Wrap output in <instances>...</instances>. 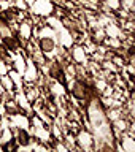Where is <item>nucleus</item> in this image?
I'll return each mask as SVG.
<instances>
[{"instance_id":"obj_5","label":"nucleus","mask_w":135,"mask_h":152,"mask_svg":"<svg viewBox=\"0 0 135 152\" xmlns=\"http://www.w3.org/2000/svg\"><path fill=\"white\" fill-rule=\"evenodd\" d=\"M0 121H2V116H0Z\"/></svg>"},{"instance_id":"obj_3","label":"nucleus","mask_w":135,"mask_h":152,"mask_svg":"<svg viewBox=\"0 0 135 152\" xmlns=\"http://www.w3.org/2000/svg\"><path fill=\"white\" fill-rule=\"evenodd\" d=\"M18 142H19V144H22V146L29 144V135H27L26 130H19L18 132Z\"/></svg>"},{"instance_id":"obj_2","label":"nucleus","mask_w":135,"mask_h":152,"mask_svg":"<svg viewBox=\"0 0 135 152\" xmlns=\"http://www.w3.org/2000/svg\"><path fill=\"white\" fill-rule=\"evenodd\" d=\"M40 48H41L43 52H51L54 49V41H52L51 38H43L40 41Z\"/></svg>"},{"instance_id":"obj_1","label":"nucleus","mask_w":135,"mask_h":152,"mask_svg":"<svg viewBox=\"0 0 135 152\" xmlns=\"http://www.w3.org/2000/svg\"><path fill=\"white\" fill-rule=\"evenodd\" d=\"M86 92H88V89H86V86H84V84H81V83H75V84H73L72 94H73V97H75V98L83 100V98L86 97Z\"/></svg>"},{"instance_id":"obj_4","label":"nucleus","mask_w":135,"mask_h":152,"mask_svg":"<svg viewBox=\"0 0 135 152\" xmlns=\"http://www.w3.org/2000/svg\"><path fill=\"white\" fill-rule=\"evenodd\" d=\"M14 149H16V146H14L13 142H8V144L3 146V151H14Z\"/></svg>"}]
</instances>
